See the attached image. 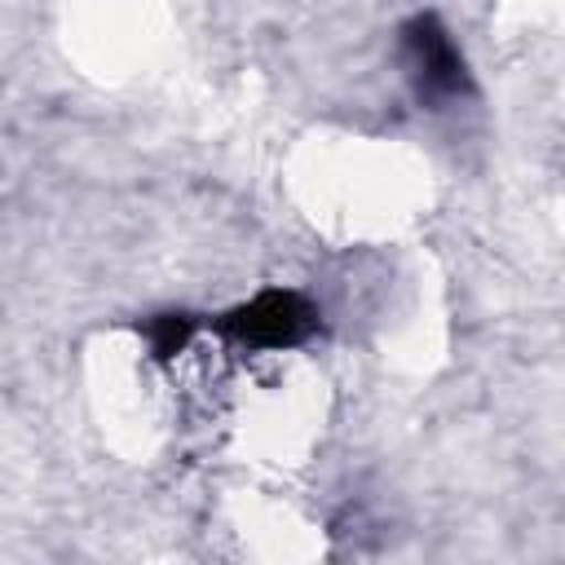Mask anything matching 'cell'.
Wrapping results in <instances>:
<instances>
[{
    "mask_svg": "<svg viewBox=\"0 0 565 565\" xmlns=\"http://www.w3.org/2000/svg\"><path fill=\"white\" fill-rule=\"evenodd\" d=\"M318 331V305L296 287H260L216 318V335L238 349H296Z\"/></svg>",
    "mask_w": 565,
    "mask_h": 565,
    "instance_id": "cell-1",
    "label": "cell"
},
{
    "mask_svg": "<svg viewBox=\"0 0 565 565\" xmlns=\"http://www.w3.org/2000/svg\"><path fill=\"white\" fill-rule=\"evenodd\" d=\"M402 49H406V66H411L419 93H428V97H459L468 88L463 53L455 49L450 31L433 13H419V18H411L402 26Z\"/></svg>",
    "mask_w": 565,
    "mask_h": 565,
    "instance_id": "cell-2",
    "label": "cell"
},
{
    "mask_svg": "<svg viewBox=\"0 0 565 565\" xmlns=\"http://www.w3.org/2000/svg\"><path fill=\"white\" fill-rule=\"evenodd\" d=\"M190 335H194V318H190V313H154V318L146 322V340H150V353H154V358L181 353Z\"/></svg>",
    "mask_w": 565,
    "mask_h": 565,
    "instance_id": "cell-3",
    "label": "cell"
}]
</instances>
